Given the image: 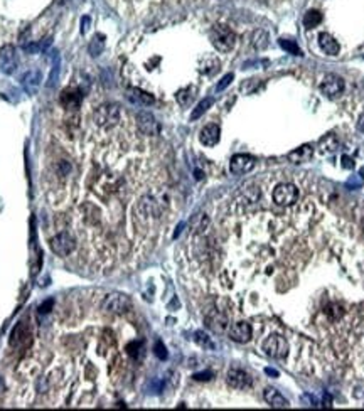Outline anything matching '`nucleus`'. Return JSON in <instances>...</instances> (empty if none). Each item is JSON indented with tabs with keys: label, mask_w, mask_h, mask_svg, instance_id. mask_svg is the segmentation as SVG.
<instances>
[{
	"label": "nucleus",
	"mask_w": 364,
	"mask_h": 411,
	"mask_svg": "<svg viewBox=\"0 0 364 411\" xmlns=\"http://www.w3.org/2000/svg\"><path fill=\"white\" fill-rule=\"evenodd\" d=\"M344 88V79L337 74H326L321 83V91L327 98H337L339 95H343Z\"/></svg>",
	"instance_id": "8"
},
{
	"label": "nucleus",
	"mask_w": 364,
	"mask_h": 411,
	"mask_svg": "<svg viewBox=\"0 0 364 411\" xmlns=\"http://www.w3.org/2000/svg\"><path fill=\"white\" fill-rule=\"evenodd\" d=\"M132 307V300L130 297L123 293H110L106 295L105 302H103V308L110 313H125L130 310Z\"/></svg>",
	"instance_id": "7"
},
{
	"label": "nucleus",
	"mask_w": 364,
	"mask_h": 411,
	"mask_svg": "<svg viewBox=\"0 0 364 411\" xmlns=\"http://www.w3.org/2000/svg\"><path fill=\"white\" fill-rule=\"evenodd\" d=\"M299 199V189L294 184H278L273 191V201L278 206H292Z\"/></svg>",
	"instance_id": "6"
},
{
	"label": "nucleus",
	"mask_w": 364,
	"mask_h": 411,
	"mask_svg": "<svg viewBox=\"0 0 364 411\" xmlns=\"http://www.w3.org/2000/svg\"><path fill=\"white\" fill-rule=\"evenodd\" d=\"M93 120L101 128H113L120 122V107L117 103H105L95 110Z\"/></svg>",
	"instance_id": "2"
},
{
	"label": "nucleus",
	"mask_w": 364,
	"mask_h": 411,
	"mask_svg": "<svg viewBox=\"0 0 364 411\" xmlns=\"http://www.w3.org/2000/svg\"><path fill=\"white\" fill-rule=\"evenodd\" d=\"M137 127H139V130L142 132L144 135H159V132H161V125H159V122L155 120V117L152 113L149 112H139L137 113Z\"/></svg>",
	"instance_id": "11"
},
{
	"label": "nucleus",
	"mask_w": 364,
	"mask_h": 411,
	"mask_svg": "<svg viewBox=\"0 0 364 411\" xmlns=\"http://www.w3.org/2000/svg\"><path fill=\"white\" fill-rule=\"evenodd\" d=\"M265 373L268 374V376H273V378H278V371H275V369H272V368H266Z\"/></svg>",
	"instance_id": "41"
},
{
	"label": "nucleus",
	"mask_w": 364,
	"mask_h": 411,
	"mask_svg": "<svg viewBox=\"0 0 364 411\" xmlns=\"http://www.w3.org/2000/svg\"><path fill=\"white\" fill-rule=\"evenodd\" d=\"M17 66H19V57H17V51L14 46L7 44L0 49V71L5 74L15 73Z\"/></svg>",
	"instance_id": "9"
},
{
	"label": "nucleus",
	"mask_w": 364,
	"mask_h": 411,
	"mask_svg": "<svg viewBox=\"0 0 364 411\" xmlns=\"http://www.w3.org/2000/svg\"><path fill=\"white\" fill-rule=\"evenodd\" d=\"M162 213V204L154 196H144L137 202V214L144 221L159 218Z\"/></svg>",
	"instance_id": "5"
},
{
	"label": "nucleus",
	"mask_w": 364,
	"mask_h": 411,
	"mask_svg": "<svg viewBox=\"0 0 364 411\" xmlns=\"http://www.w3.org/2000/svg\"><path fill=\"white\" fill-rule=\"evenodd\" d=\"M30 342H32V334H30L27 324H25V322H19V324L15 325V329L12 330L8 344H10L12 347H24V346H29Z\"/></svg>",
	"instance_id": "13"
},
{
	"label": "nucleus",
	"mask_w": 364,
	"mask_h": 411,
	"mask_svg": "<svg viewBox=\"0 0 364 411\" xmlns=\"http://www.w3.org/2000/svg\"><path fill=\"white\" fill-rule=\"evenodd\" d=\"M196 342L199 344V346H202V347H207V349H214V344L211 342V339L207 337V335L204 334L202 330H199V332H196Z\"/></svg>",
	"instance_id": "31"
},
{
	"label": "nucleus",
	"mask_w": 364,
	"mask_h": 411,
	"mask_svg": "<svg viewBox=\"0 0 364 411\" xmlns=\"http://www.w3.org/2000/svg\"><path fill=\"white\" fill-rule=\"evenodd\" d=\"M343 167H346V169H353V167H354V160L351 157L344 155L343 157Z\"/></svg>",
	"instance_id": "40"
},
{
	"label": "nucleus",
	"mask_w": 364,
	"mask_h": 411,
	"mask_svg": "<svg viewBox=\"0 0 364 411\" xmlns=\"http://www.w3.org/2000/svg\"><path fill=\"white\" fill-rule=\"evenodd\" d=\"M263 351L266 356L273 359H285L288 354V342L282 335H270L263 342Z\"/></svg>",
	"instance_id": "4"
},
{
	"label": "nucleus",
	"mask_w": 364,
	"mask_h": 411,
	"mask_svg": "<svg viewBox=\"0 0 364 411\" xmlns=\"http://www.w3.org/2000/svg\"><path fill=\"white\" fill-rule=\"evenodd\" d=\"M312 155H314V147L309 143H305V145H302V147L295 148L294 152L288 153V160L294 162V163H305L312 158Z\"/></svg>",
	"instance_id": "19"
},
{
	"label": "nucleus",
	"mask_w": 364,
	"mask_h": 411,
	"mask_svg": "<svg viewBox=\"0 0 364 411\" xmlns=\"http://www.w3.org/2000/svg\"><path fill=\"white\" fill-rule=\"evenodd\" d=\"M103 47H105L103 36H95V39H93L91 44H90V52H91V56H100L101 51H103Z\"/></svg>",
	"instance_id": "30"
},
{
	"label": "nucleus",
	"mask_w": 364,
	"mask_h": 411,
	"mask_svg": "<svg viewBox=\"0 0 364 411\" xmlns=\"http://www.w3.org/2000/svg\"><path fill=\"white\" fill-rule=\"evenodd\" d=\"M206 325L209 327L212 332H216V334H224L226 330H228V327H229V320H228V317H226L223 312H219V310H211V312L206 315Z\"/></svg>",
	"instance_id": "15"
},
{
	"label": "nucleus",
	"mask_w": 364,
	"mask_h": 411,
	"mask_svg": "<svg viewBox=\"0 0 364 411\" xmlns=\"http://www.w3.org/2000/svg\"><path fill=\"white\" fill-rule=\"evenodd\" d=\"M49 246L52 250V253H56L57 256H68L76 248V240L73 238V234L68 231L57 233L56 236L51 238Z\"/></svg>",
	"instance_id": "3"
},
{
	"label": "nucleus",
	"mask_w": 364,
	"mask_h": 411,
	"mask_svg": "<svg viewBox=\"0 0 364 411\" xmlns=\"http://www.w3.org/2000/svg\"><path fill=\"white\" fill-rule=\"evenodd\" d=\"M128 100L132 101V103L139 105V107H149V105L154 103V96L149 95V93L139 90V88H132V90H128Z\"/></svg>",
	"instance_id": "21"
},
{
	"label": "nucleus",
	"mask_w": 364,
	"mask_h": 411,
	"mask_svg": "<svg viewBox=\"0 0 364 411\" xmlns=\"http://www.w3.org/2000/svg\"><path fill=\"white\" fill-rule=\"evenodd\" d=\"M71 172V163L66 162V160H61L56 163V174L61 175V177H64V175H68Z\"/></svg>",
	"instance_id": "32"
},
{
	"label": "nucleus",
	"mask_w": 364,
	"mask_h": 411,
	"mask_svg": "<svg viewBox=\"0 0 364 411\" xmlns=\"http://www.w3.org/2000/svg\"><path fill=\"white\" fill-rule=\"evenodd\" d=\"M278 44H280V47L282 49H285L287 52H290L292 56H304L302 54V49L294 41H290V39H280L278 41Z\"/></svg>",
	"instance_id": "29"
},
{
	"label": "nucleus",
	"mask_w": 364,
	"mask_h": 411,
	"mask_svg": "<svg viewBox=\"0 0 364 411\" xmlns=\"http://www.w3.org/2000/svg\"><path fill=\"white\" fill-rule=\"evenodd\" d=\"M226 381L231 388L234 390H248V388H251L253 384V379L251 376L246 373V371L243 369H238V368H233L228 371V374H226Z\"/></svg>",
	"instance_id": "12"
},
{
	"label": "nucleus",
	"mask_w": 364,
	"mask_h": 411,
	"mask_svg": "<svg viewBox=\"0 0 364 411\" xmlns=\"http://www.w3.org/2000/svg\"><path fill=\"white\" fill-rule=\"evenodd\" d=\"M211 378H212V373H211V371H204V373L194 374V379H196V381H209Z\"/></svg>",
	"instance_id": "37"
},
{
	"label": "nucleus",
	"mask_w": 364,
	"mask_h": 411,
	"mask_svg": "<svg viewBox=\"0 0 364 411\" xmlns=\"http://www.w3.org/2000/svg\"><path fill=\"white\" fill-rule=\"evenodd\" d=\"M212 103H214V100L212 98H204V100L199 101L197 107L192 110V113H190V120L194 122V120H197V118H201L202 115L212 107Z\"/></svg>",
	"instance_id": "26"
},
{
	"label": "nucleus",
	"mask_w": 364,
	"mask_h": 411,
	"mask_svg": "<svg viewBox=\"0 0 364 411\" xmlns=\"http://www.w3.org/2000/svg\"><path fill=\"white\" fill-rule=\"evenodd\" d=\"M251 46L255 47L256 51H263L266 46H268V34L265 30H255L251 36Z\"/></svg>",
	"instance_id": "25"
},
{
	"label": "nucleus",
	"mask_w": 364,
	"mask_h": 411,
	"mask_svg": "<svg viewBox=\"0 0 364 411\" xmlns=\"http://www.w3.org/2000/svg\"><path fill=\"white\" fill-rule=\"evenodd\" d=\"M255 163H256L255 157L248 155V153H238V155H234L231 160H229V170H231V174L234 175H245L250 170H253Z\"/></svg>",
	"instance_id": "10"
},
{
	"label": "nucleus",
	"mask_w": 364,
	"mask_h": 411,
	"mask_svg": "<svg viewBox=\"0 0 364 411\" xmlns=\"http://www.w3.org/2000/svg\"><path fill=\"white\" fill-rule=\"evenodd\" d=\"M337 148H339V140L332 134L326 135L324 138H321V142H319V152L326 153V155H331V153L337 152Z\"/></svg>",
	"instance_id": "22"
},
{
	"label": "nucleus",
	"mask_w": 364,
	"mask_h": 411,
	"mask_svg": "<svg viewBox=\"0 0 364 411\" xmlns=\"http://www.w3.org/2000/svg\"><path fill=\"white\" fill-rule=\"evenodd\" d=\"M59 73H61V57L57 52L52 54V64H51V73H49V78H47V86L52 88L56 86L57 79H59Z\"/></svg>",
	"instance_id": "24"
},
{
	"label": "nucleus",
	"mask_w": 364,
	"mask_h": 411,
	"mask_svg": "<svg viewBox=\"0 0 364 411\" xmlns=\"http://www.w3.org/2000/svg\"><path fill=\"white\" fill-rule=\"evenodd\" d=\"M51 307H52V300H46V302H44L41 307L37 308V310H39V313H47L51 310Z\"/></svg>",
	"instance_id": "38"
},
{
	"label": "nucleus",
	"mask_w": 364,
	"mask_h": 411,
	"mask_svg": "<svg viewBox=\"0 0 364 411\" xmlns=\"http://www.w3.org/2000/svg\"><path fill=\"white\" fill-rule=\"evenodd\" d=\"M154 352H155V356L159 357V359L161 361H164V359H167V349H166V346H164V344L161 342V340H159V342H155V346H154Z\"/></svg>",
	"instance_id": "33"
},
{
	"label": "nucleus",
	"mask_w": 364,
	"mask_h": 411,
	"mask_svg": "<svg viewBox=\"0 0 364 411\" xmlns=\"http://www.w3.org/2000/svg\"><path fill=\"white\" fill-rule=\"evenodd\" d=\"M228 335H229V339L234 340V342L246 344V342H250L251 335H253L251 325L248 324V322H236V324H233L229 327Z\"/></svg>",
	"instance_id": "14"
},
{
	"label": "nucleus",
	"mask_w": 364,
	"mask_h": 411,
	"mask_svg": "<svg viewBox=\"0 0 364 411\" xmlns=\"http://www.w3.org/2000/svg\"><path fill=\"white\" fill-rule=\"evenodd\" d=\"M90 22H91V19L90 17H83V20H81V32L83 34H86L88 32V29H90Z\"/></svg>",
	"instance_id": "39"
},
{
	"label": "nucleus",
	"mask_w": 364,
	"mask_h": 411,
	"mask_svg": "<svg viewBox=\"0 0 364 411\" xmlns=\"http://www.w3.org/2000/svg\"><path fill=\"white\" fill-rule=\"evenodd\" d=\"M322 22V14L319 10H309L307 14L304 15V25L309 29L315 27V25H319Z\"/></svg>",
	"instance_id": "28"
},
{
	"label": "nucleus",
	"mask_w": 364,
	"mask_h": 411,
	"mask_svg": "<svg viewBox=\"0 0 364 411\" xmlns=\"http://www.w3.org/2000/svg\"><path fill=\"white\" fill-rule=\"evenodd\" d=\"M61 103L68 110H76L81 103V93L79 91H66L61 96Z\"/></svg>",
	"instance_id": "23"
},
{
	"label": "nucleus",
	"mask_w": 364,
	"mask_h": 411,
	"mask_svg": "<svg viewBox=\"0 0 364 411\" xmlns=\"http://www.w3.org/2000/svg\"><path fill=\"white\" fill-rule=\"evenodd\" d=\"M41 81H42V74L41 71H37V69H29V71L22 74L20 78V85L29 95H35V93H37L39 86H41Z\"/></svg>",
	"instance_id": "16"
},
{
	"label": "nucleus",
	"mask_w": 364,
	"mask_h": 411,
	"mask_svg": "<svg viewBox=\"0 0 364 411\" xmlns=\"http://www.w3.org/2000/svg\"><path fill=\"white\" fill-rule=\"evenodd\" d=\"M194 93H196V88L189 86V88H184V90L177 91L176 98H177V101H179V105H182V107H187L190 101L194 100Z\"/></svg>",
	"instance_id": "27"
},
{
	"label": "nucleus",
	"mask_w": 364,
	"mask_h": 411,
	"mask_svg": "<svg viewBox=\"0 0 364 411\" xmlns=\"http://www.w3.org/2000/svg\"><path fill=\"white\" fill-rule=\"evenodd\" d=\"M263 398H265L266 403L272 406V408L283 410V408H288V406H290L288 400H285V396H282V393L277 391L275 388H268V390H265Z\"/></svg>",
	"instance_id": "18"
},
{
	"label": "nucleus",
	"mask_w": 364,
	"mask_h": 411,
	"mask_svg": "<svg viewBox=\"0 0 364 411\" xmlns=\"http://www.w3.org/2000/svg\"><path fill=\"white\" fill-rule=\"evenodd\" d=\"M363 185V175H353L348 182H346V187L348 189H359Z\"/></svg>",
	"instance_id": "34"
},
{
	"label": "nucleus",
	"mask_w": 364,
	"mask_h": 411,
	"mask_svg": "<svg viewBox=\"0 0 364 411\" xmlns=\"http://www.w3.org/2000/svg\"><path fill=\"white\" fill-rule=\"evenodd\" d=\"M358 128H359V132H364V115L361 118H359V122H358Z\"/></svg>",
	"instance_id": "42"
},
{
	"label": "nucleus",
	"mask_w": 364,
	"mask_h": 411,
	"mask_svg": "<svg viewBox=\"0 0 364 411\" xmlns=\"http://www.w3.org/2000/svg\"><path fill=\"white\" fill-rule=\"evenodd\" d=\"M319 46H321V49L329 56H337L339 54V49H341L336 39L327 32H322L321 36H319Z\"/></svg>",
	"instance_id": "20"
},
{
	"label": "nucleus",
	"mask_w": 364,
	"mask_h": 411,
	"mask_svg": "<svg viewBox=\"0 0 364 411\" xmlns=\"http://www.w3.org/2000/svg\"><path fill=\"white\" fill-rule=\"evenodd\" d=\"M211 42L219 52H229L236 44V34L228 25H214L211 30Z\"/></svg>",
	"instance_id": "1"
},
{
	"label": "nucleus",
	"mask_w": 364,
	"mask_h": 411,
	"mask_svg": "<svg viewBox=\"0 0 364 411\" xmlns=\"http://www.w3.org/2000/svg\"><path fill=\"white\" fill-rule=\"evenodd\" d=\"M221 138V128L216 125V123H209L201 130L199 134V140H201L202 145L206 147H214V145L219 142Z\"/></svg>",
	"instance_id": "17"
},
{
	"label": "nucleus",
	"mask_w": 364,
	"mask_h": 411,
	"mask_svg": "<svg viewBox=\"0 0 364 411\" xmlns=\"http://www.w3.org/2000/svg\"><path fill=\"white\" fill-rule=\"evenodd\" d=\"M233 78H234V76H233L231 73H229V74H226V76H224L223 79H221L219 83H217V86H216V91H223L224 88H228V86H229V83L233 81Z\"/></svg>",
	"instance_id": "35"
},
{
	"label": "nucleus",
	"mask_w": 364,
	"mask_h": 411,
	"mask_svg": "<svg viewBox=\"0 0 364 411\" xmlns=\"http://www.w3.org/2000/svg\"><path fill=\"white\" fill-rule=\"evenodd\" d=\"M127 349H128V354H130L132 357H139L140 349H142V342H137L135 340V342H132Z\"/></svg>",
	"instance_id": "36"
}]
</instances>
